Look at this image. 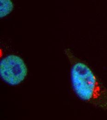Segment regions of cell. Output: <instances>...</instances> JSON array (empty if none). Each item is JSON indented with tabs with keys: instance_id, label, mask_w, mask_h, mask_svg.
<instances>
[{
	"instance_id": "6da1fadb",
	"label": "cell",
	"mask_w": 107,
	"mask_h": 120,
	"mask_svg": "<svg viewBox=\"0 0 107 120\" xmlns=\"http://www.w3.org/2000/svg\"><path fill=\"white\" fill-rule=\"evenodd\" d=\"M70 65L73 90L81 101L107 112V88L90 66L69 49L64 51Z\"/></svg>"
},
{
	"instance_id": "7a4b0ae2",
	"label": "cell",
	"mask_w": 107,
	"mask_h": 120,
	"mask_svg": "<svg viewBox=\"0 0 107 120\" xmlns=\"http://www.w3.org/2000/svg\"><path fill=\"white\" fill-rule=\"evenodd\" d=\"M28 74V68L24 60L15 55H9L0 61V76L7 84L16 86L21 83Z\"/></svg>"
},
{
	"instance_id": "3957f363",
	"label": "cell",
	"mask_w": 107,
	"mask_h": 120,
	"mask_svg": "<svg viewBox=\"0 0 107 120\" xmlns=\"http://www.w3.org/2000/svg\"><path fill=\"white\" fill-rule=\"evenodd\" d=\"M13 9V4L11 0H0V18L9 15Z\"/></svg>"
}]
</instances>
